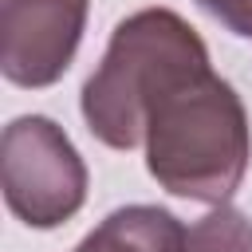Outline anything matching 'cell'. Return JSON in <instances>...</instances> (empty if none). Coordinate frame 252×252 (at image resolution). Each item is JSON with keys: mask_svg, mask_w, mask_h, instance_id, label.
Instances as JSON below:
<instances>
[{"mask_svg": "<svg viewBox=\"0 0 252 252\" xmlns=\"http://www.w3.org/2000/svg\"><path fill=\"white\" fill-rule=\"evenodd\" d=\"M146 169L173 197L228 205L240 189L252 134L240 94L213 71L177 83L146 118Z\"/></svg>", "mask_w": 252, "mask_h": 252, "instance_id": "6da1fadb", "label": "cell"}, {"mask_svg": "<svg viewBox=\"0 0 252 252\" xmlns=\"http://www.w3.org/2000/svg\"><path fill=\"white\" fill-rule=\"evenodd\" d=\"M213 71L205 39L169 8H142L126 16L94 75L83 83V118L110 150L146 142V118L177 83Z\"/></svg>", "mask_w": 252, "mask_h": 252, "instance_id": "7a4b0ae2", "label": "cell"}, {"mask_svg": "<svg viewBox=\"0 0 252 252\" xmlns=\"http://www.w3.org/2000/svg\"><path fill=\"white\" fill-rule=\"evenodd\" d=\"M0 185L28 228H59L87 201V165L59 122L20 114L0 134Z\"/></svg>", "mask_w": 252, "mask_h": 252, "instance_id": "3957f363", "label": "cell"}, {"mask_svg": "<svg viewBox=\"0 0 252 252\" xmlns=\"http://www.w3.org/2000/svg\"><path fill=\"white\" fill-rule=\"evenodd\" d=\"M91 0H0V71L16 87H51L71 67Z\"/></svg>", "mask_w": 252, "mask_h": 252, "instance_id": "277c9868", "label": "cell"}, {"mask_svg": "<svg viewBox=\"0 0 252 252\" xmlns=\"http://www.w3.org/2000/svg\"><path fill=\"white\" fill-rule=\"evenodd\" d=\"M189 228L158 205H126L98 220L75 252H185Z\"/></svg>", "mask_w": 252, "mask_h": 252, "instance_id": "5b68a950", "label": "cell"}, {"mask_svg": "<svg viewBox=\"0 0 252 252\" xmlns=\"http://www.w3.org/2000/svg\"><path fill=\"white\" fill-rule=\"evenodd\" d=\"M185 252H252V220L240 209H213L197 224H189Z\"/></svg>", "mask_w": 252, "mask_h": 252, "instance_id": "8992f818", "label": "cell"}, {"mask_svg": "<svg viewBox=\"0 0 252 252\" xmlns=\"http://www.w3.org/2000/svg\"><path fill=\"white\" fill-rule=\"evenodd\" d=\"M209 16H217L228 32L252 39V0H197Z\"/></svg>", "mask_w": 252, "mask_h": 252, "instance_id": "52a82bcc", "label": "cell"}]
</instances>
